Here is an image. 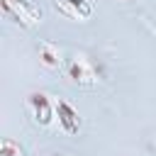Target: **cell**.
Returning a JSON list of instances; mask_svg holds the SVG:
<instances>
[{
	"label": "cell",
	"instance_id": "obj_1",
	"mask_svg": "<svg viewBox=\"0 0 156 156\" xmlns=\"http://www.w3.org/2000/svg\"><path fill=\"white\" fill-rule=\"evenodd\" d=\"M2 5V17L24 27V29H32L41 22V7L34 5L32 0H0Z\"/></svg>",
	"mask_w": 156,
	"mask_h": 156
},
{
	"label": "cell",
	"instance_id": "obj_2",
	"mask_svg": "<svg viewBox=\"0 0 156 156\" xmlns=\"http://www.w3.org/2000/svg\"><path fill=\"white\" fill-rule=\"evenodd\" d=\"M66 73H68V78H71L76 85H80V88H95L98 80H100V73H98L95 63H93L85 54L71 56L68 63H66Z\"/></svg>",
	"mask_w": 156,
	"mask_h": 156
},
{
	"label": "cell",
	"instance_id": "obj_3",
	"mask_svg": "<svg viewBox=\"0 0 156 156\" xmlns=\"http://www.w3.org/2000/svg\"><path fill=\"white\" fill-rule=\"evenodd\" d=\"M27 112H29V117H32L34 124L49 127L54 122V117H56V102H51L46 93L34 90V93L27 95Z\"/></svg>",
	"mask_w": 156,
	"mask_h": 156
},
{
	"label": "cell",
	"instance_id": "obj_4",
	"mask_svg": "<svg viewBox=\"0 0 156 156\" xmlns=\"http://www.w3.org/2000/svg\"><path fill=\"white\" fill-rule=\"evenodd\" d=\"M56 119H58V127H61L66 134H78V129H80V117H78V112H76L66 100H58V102H56Z\"/></svg>",
	"mask_w": 156,
	"mask_h": 156
},
{
	"label": "cell",
	"instance_id": "obj_5",
	"mask_svg": "<svg viewBox=\"0 0 156 156\" xmlns=\"http://www.w3.org/2000/svg\"><path fill=\"white\" fill-rule=\"evenodd\" d=\"M37 51H39V61H41L44 68L58 71V68L63 66V51H61L58 44H54V41H41V44L37 46Z\"/></svg>",
	"mask_w": 156,
	"mask_h": 156
},
{
	"label": "cell",
	"instance_id": "obj_6",
	"mask_svg": "<svg viewBox=\"0 0 156 156\" xmlns=\"http://www.w3.org/2000/svg\"><path fill=\"white\" fill-rule=\"evenodd\" d=\"M58 12L71 17V20H88L93 15V5L90 0H54Z\"/></svg>",
	"mask_w": 156,
	"mask_h": 156
},
{
	"label": "cell",
	"instance_id": "obj_7",
	"mask_svg": "<svg viewBox=\"0 0 156 156\" xmlns=\"http://www.w3.org/2000/svg\"><path fill=\"white\" fill-rule=\"evenodd\" d=\"M0 156H22V146H20L15 139L5 136V139L0 141Z\"/></svg>",
	"mask_w": 156,
	"mask_h": 156
},
{
	"label": "cell",
	"instance_id": "obj_8",
	"mask_svg": "<svg viewBox=\"0 0 156 156\" xmlns=\"http://www.w3.org/2000/svg\"><path fill=\"white\" fill-rule=\"evenodd\" d=\"M124 2H127V0H124Z\"/></svg>",
	"mask_w": 156,
	"mask_h": 156
}]
</instances>
